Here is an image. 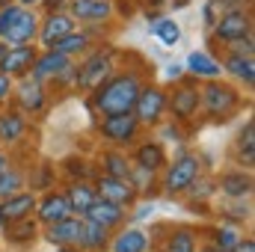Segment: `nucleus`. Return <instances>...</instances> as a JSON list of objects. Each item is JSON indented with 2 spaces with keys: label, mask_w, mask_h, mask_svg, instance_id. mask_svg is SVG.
<instances>
[{
  "label": "nucleus",
  "mask_w": 255,
  "mask_h": 252,
  "mask_svg": "<svg viewBox=\"0 0 255 252\" xmlns=\"http://www.w3.org/2000/svg\"><path fill=\"white\" fill-rule=\"evenodd\" d=\"M196 107H199V92L190 89V86H181V89L172 95V113H175L178 119H190L193 113H196Z\"/></svg>",
  "instance_id": "nucleus-22"
},
{
  "label": "nucleus",
  "mask_w": 255,
  "mask_h": 252,
  "mask_svg": "<svg viewBox=\"0 0 255 252\" xmlns=\"http://www.w3.org/2000/svg\"><path fill=\"white\" fill-rule=\"evenodd\" d=\"M238 241H241V238H238V232L226 226V229H220V232H217V244H214V247H217L220 252H232L235 247H238Z\"/></svg>",
  "instance_id": "nucleus-35"
},
{
  "label": "nucleus",
  "mask_w": 255,
  "mask_h": 252,
  "mask_svg": "<svg viewBox=\"0 0 255 252\" xmlns=\"http://www.w3.org/2000/svg\"><path fill=\"white\" fill-rule=\"evenodd\" d=\"M166 252H196V238H193L187 229H181V232H175V235L169 238Z\"/></svg>",
  "instance_id": "nucleus-32"
},
{
  "label": "nucleus",
  "mask_w": 255,
  "mask_h": 252,
  "mask_svg": "<svg viewBox=\"0 0 255 252\" xmlns=\"http://www.w3.org/2000/svg\"><path fill=\"white\" fill-rule=\"evenodd\" d=\"M241 157L247 163L255 160V122H247L244 133H241Z\"/></svg>",
  "instance_id": "nucleus-33"
},
{
  "label": "nucleus",
  "mask_w": 255,
  "mask_h": 252,
  "mask_svg": "<svg viewBox=\"0 0 255 252\" xmlns=\"http://www.w3.org/2000/svg\"><path fill=\"white\" fill-rule=\"evenodd\" d=\"M83 217H89V220H95V223L113 229V226H119V223L125 220V211H122V205H113V202H107V199H95Z\"/></svg>",
  "instance_id": "nucleus-17"
},
{
  "label": "nucleus",
  "mask_w": 255,
  "mask_h": 252,
  "mask_svg": "<svg viewBox=\"0 0 255 252\" xmlns=\"http://www.w3.org/2000/svg\"><path fill=\"white\" fill-rule=\"evenodd\" d=\"M217 3H238V0H217Z\"/></svg>",
  "instance_id": "nucleus-45"
},
{
  "label": "nucleus",
  "mask_w": 255,
  "mask_h": 252,
  "mask_svg": "<svg viewBox=\"0 0 255 252\" xmlns=\"http://www.w3.org/2000/svg\"><path fill=\"white\" fill-rule=\"evenodd\" d=\"M60 252H74V250H68V247H60Z\"/></svg>",
  "instance_id": "nucleus-46"
},
{
  "label": "nucleus",
  "mask_w": 255,
  "mask_h": 252,
  "mask_svg": "<svg viewBox=\"0 0 255 252\" xmlns=\"http://www.w3.org/2000/svg\"><path fill=\"white\" fill-rule=\"evenodd\" d=\"M18 6H33V3H39V0H15Z\"/></svg>",
  "instance_id": "nucleus-41"
},
{
  "label": "nucleus",
  "mask_w": 255,
  "mask_h": 252,
  "mask_svg": "<svg viewBox=\"0 0 255 252\" xmlns=\"http://www.w3.org/2000/svg\"><path fill=\"white\" fill-rule=\"evenodd\" d=\"M202 252H220V250L217 247H208V250H202Z\"/></svg>",
  "instance_id": "nucleus-44"
},
{
  "label": "nucleus",
  "mask_w": 255,
  "mask_h": 252,
  "mask_svg": "<svg viewBox=\"0 0 255 252\" xmlns=\"http://www.w3.org/2000/svg\"><path fill=\"white\" fill-rule=\"evenodd\" d=\"M65 217H71V208H68V199H65V196L51 193V196H45V199L39 202V220H42L45 226L60 223Z\"/></svg>",
  "instance_id": "nucleus-18"
},
{
  "label": "nucleus",
  "mask_w": 255,
  "mask_h": 252,
  "mask_svg": "<svg viewBox=\"0 0 255 252\" xmlns=\"http://www.w3.org/2000/svg\"><path fill=\"white\" fill-rule=\"evenodd\" d=\"M232 45H235V54H244V57H253V54H255L253 33H250V36H244V39H238V42H232Z\"/></svg>",
  "instance_id": "nucleus-36"
},
{
  "label": "nucleus",
  "mask_w": 255,
  "mask_h": 252,
  "mask_svg": "<svg viewBox=\"0 0 255 252\" xmlns=\"http://www.w3.org/2000/svg\"><path fill=\"white\" fill-rule=\"evenodd\" d=\"M45 6H48L51 12H63V0H45Z\"/></svg>",
  "instance_id": "nucleus-39"
},
{
  "label": "nucleus",
  "mask_w": 255,
  "mask_h": 252,
  "mask_svg": "<svg viewBox=\"0 0 255 252\" xmlns=\"http://www.w3.org/2000/svg\"><path fill=\"white\" fill-rule=\"evenodd\" d=\"M18 92H21V107H24V110H30V113H36V110L45 104L42 80H36V77H24V80H21V86H18Z\"/></svg>",
  "instance_id": "nucleus-21"
},
{
  "label": "nucleus",
  "mask_w": 255,
  "mask_h": 252,
  "mask_svg": "<svg viewBox=\"0 0 255 252\" xmlns=\"http://www.w3.org/2000/svg\"><path fill=\"white\" fill-rule=\"evenodd\" d=\"M21 187H24V175H21V172H15L12 166H6V169L0 172V199L15 196Z\"/></svg>",
  "instance_id": "nucleus-30"
},
{
  "label": "nucleus",
  "mask_w": 255,
  "mask_h": 252,
  "mask_svg": "<svg viewBox=\"0 0 255 252\" xmlns=\"http://www.w3.org/2000/svg\"><path fill=\"white\" fill-rule=\"evenodd\" d=\"M110 71H113V51H95L86 63L74 71V77H77V86L95 89V86H101L110 77Z\"/></svg>",
  "instance_id": "nucleus-3"
},
{
  "label": "nucleus",
  "mask_w": 255,
  "mask_h": 252,
  "mask_svg": "<svg viewBox=\"0 0 255 252\" xmlns=\"http://www.w3.org/2000/svg\"><path fill=\"white\" fill-rule=\"evenodd\" d=\"M9 92H12V77L9 74H0V101H6Z\"/></svg>",
  "instance_id": "nucleus-37"
},
{
  "label": "nucleus",
  "mask_w": 255,
  "mask_h": 252,
  "mask_svg": "<svg viewBox=\"0 0 255 252\" xmlns=\"http://www.w3.org/2000/svg\"><path fill=\"white\" fill-rule=\"evenodd\" d=\"M68 15L74 21H107L113 15V0H68Z\"/></svg>",
  "instance_id": "nucleus-8"
},
{
  "label": "nucleus",
  "mask_w": 255,
  "mask_h": 252,
  "mask_svg": "<svg viewBox=\"0 0 255 252\" xmlns=\"http://www.w3.org/2000/svg\"><path fill=\"white\" fill-rule=\"evenodd\" d=\"M6 166H9V160H6V157H3V154H0V172H3V169H6Z\"/></svg>",
  "instance_id": "nucleus-43"
},
{
  "label": "nucleus",
  "mask_w": 255,
  "mask_h": 252,
  "mask_svg": "<svg viewBox=\"0 0 255 252\" xmlns=\"http://www.w3.org/2000/svg\"><path fill=\"white\" fill-rule=\"evenodd\" d=\"M139 80L133 74H116V77H107L101 86H95V110H101L104 116H113V113H130L133 110V101L139 95Z\"/></svg>",
  "instance_id": "nucleus-1"
},
{
  "label": "nucleus",
  "mask_w": 255,
  "mask_h": 252,
  "mask_svg": "<svg viewBox=\"0 0 255 252\" xmlns=\"http://www.w3.org/2000/svg\"><path fill=\"white\" fill-rule=\"evenodd\" d=\"M136 127H139V122L133 119V113H113V116H104L101 133L113 142H130L136 136Z\"/></svg>",
  "instance_id": "nucleus-9"
},
{
  "label": "nucleus",
  "mask_w": 255,
  "mask_h": 252,
  "mask_svg": "<svg viewBox=\"0 0 255 252\" xmlns=\"http://www.w3.org/2000/svg\"><path fill=\"white\" fill-rule=\"evenodd\" d=\"M68 208H71V214H86L89 211V205L98 199V193H95V187L92 184H86V181H77V184H71V190H68Z\"/></svg>",
  "instance_id": "nucleus-19"
},
{
  "label": "nucleus",
  "mask_w": 255,
  "mask_h": 252,
  "mask_svg": "<svg viewBox=\"0 0 255 252\" xmlns=\"http://www.w3.org/2000/svg\"><path fill=\"white\" fill-rule=\"evenodd\" d=\"M199 104H205V110H208L211 116H226V113H232V110L238 107V92H235L232 86H226V83L211 80V83L199 92Z\"/></svg>",
  "instance_id": "nucleus-4"
},
{
  "label": "nucleus",
  "mask_w": 255,
  "mask_h": 252,
  "mask_svg": "<svg viewBox=\"0 0 255 252\" xmlns=\"http://www.w3.org/2000/svg\"><path fill=\"white\" fill-rule=\"evenodd\" d=\"M21 133H24V119L18 113L0 116V142H15L21 139Z\"/></svg>",
  "instance_id": "nucleus-28"
},
{
  "label": "nucleus",
  "mask_w": 255,
  "mask_h": 252,
  "mask_svg": "<svg viewBox=\"0 0 255 252\" xmlns=\"http://www.w3.org/2000/svg\"><path fill=\"white\" fill-rule=\"evenodd\" d=\"M6 3H9V0H0V6H6Z\"/></svg>",
  "instance_id": "nucleus-47"
},
{
  "label": "nucleus",
  "mask_w": 255,
  "mask_h": 252,
  "mask_svg": "<svg viewBox=\"0 0 255 252\" xmlns=\"http://www.w3.org/2000/svg\"><path fill=\"white\" fill-rule=\"evenodd\" d=\"M136 163H139V169H145V172H157V169L163 166V148H160L157 142L139 145V148H136Z\"/></svg>",
  "instance_id": "nucleus-25"
},
{
  "label": "nucleus",
  "mask_w": 255,
  "mask_h": 252,
  "mask_svg": "<svg viewBox=\"0 0 255 252\" xmlns=\"http://www.w3.org/2000/svg\"><path fill=\"white\" fill-rule=\"evenodd\" d=\"M6 232H9V238H12V241H30V238H33V232H36V226L30 223V217H24V220H12Z\"/></svg>",
  "instance_id": "nucleus-34"
},
{
  "label": "nucleus",
  "mask_w": 255,
  "mask_h": 252,
  "mask_svg": "<svg viewBox=\"0 0 255 252\" xmlns=\"http://www.w3.org/2000/svg\"><path fill=\"white\" fill-rule=\"evenodd\" d=\"M214 33H217V39L232 45V42L253 33V18L247 12H241V9H232V12L220 15V21H214Z\"/></svg>",
  "instance_id": "nucleus-7"
},
{
  "label": "nucleus",
  "mask_w": 255,
  "mask_h": 252,
  "mask_svg": "<svg viewBox=\"0 0 255 252\" xmlns=\"http://www.w3.org/2000/svg\"><path fill=\"white\" fill-rule=\"evenodd\" d=\"M39 36V18L30 6L6 3L0 6V42L6 45H30Z\"/></svg>",
  "instance_id": "nucleus-2"
},
{
  "label": "nucleus",
  "mask_w": 255,
  "mask_h": 252,
  "mask_svg": "<svg viewBox=\"0 0 255 252\" xmlns=\"http://www.w3.org/2000/svg\"><path fill=\"white\" fill-rule=\"evenodd\" d=\"M104 169H107L110 178H125L128 181V175H130L128 157H122L119 151H107V154H104Z\"/></svg>",
  "instance_id": "nucleus-31"
},
{
  "label": "nucleus",
  "mask_w": 255,
  "mask_h": 252,
  "mask_svg": "<svg viewBox=\"0 0 255 252\" xmlns=\"http://www.w3.org/2000/svg\"><path fill=\"white\" fill-rule=\"evenodd\" d=\"M6 51H9V48H6V42H0V60L6 57Z\"/></svg>",
  "instance_id": "nucleus-42"
},
{
  "label": "nucleus",
  "mask_w": 255,
  "mask_h": 252,
  "mask_svg": "<svg viewBox=\"0 0 255 252\" xmlns=\"http://www.w3.org/2000/svg\"><path fill=\"white\" fill-rule=\"evenodd\" d=\"M154 36H157L166 48H172V45H178V39H181V27H178L172 18H160V21L154 24Z\"/></svg>",
  "instance_id": "nucleus-29"
},
{
  "label": "nucleus",
  "mask_w": 255,
  "mask_h": 252,
  "mask_svg": "<svg viewBox=\"0 0 255 252\" xmlns=\"http://www.w3.org/2000/svg\"><path fill=\"white\" fill-rule=\"evenodd\" d=\"M196 178H199V157H196V154H181V157L169 166L166 181H163V190H166L169 196H172V193H184Z\"/></svg>",
  "instance_id": "nucleus-5"
},
{
  "label": "nucleus",
  "mask_w": 255,
  "mask_h": 252,
  "mask_svg": "<svg viewBox=\"0 0 255 252\" xmlns=\"http://www.w3.org/2000/svg\"><path fill=\"white\" fill-rule=\"evenodd\" d=\"M232 252H255V241L253 238H244V241H238V247Z\"/></svg>",
  "instance_id": "nucleus-38"
},
{
  "label": "nucleus",
  "mask_w": 255,
  "mask_h": 252,
  "mask_svg": "<svg viewBox=\"0 0 255 252\" xmlns=\"http://www.w3.org/2000/svg\"><path fill=\"white\" fill-rule=\"evenodd\" d=\"M187 68L199 77H220V63L214 57H208L205 51H193L187 57Z\"/></svg>",
  "instance_id": "nucleus-26"
},
{
  "label": "nucleus",
  "mask_w": 255,
  "mask_h": 252,
  "mask_svg": "<svg viewBox=\"0 0 255 252\" xmlns=\"http://www.w3.org/2000/svg\"><path fill=\"white\" fill-rule=\"evenodd\" d=\"M148 250V238L139 229H128L113 241V252H145Z\"/></svg>",
  "instance_id": "nucleus-24"
},
{
  "label": "nucleus",
  "mask_w": 255,
  "mask_h": 252,
  "mask_svg": "<svg viewBox=\"0 0 255 252\" xmlns=\"http://www.w3.org/2000/svg\"><path fill=\"white\" fill-rule=\"evenodd\" d=\"M223 68H226L229 74L241 77L244 83H253V80H255V63H253V57H244V54H229V57H226V63H223Z\"/></svg>",
  "instance_id": "nucleus-23"
},
{
  "label": "nucleus",
  "mask_w": 255,
  "mask_h": 252,
  "mask_svg": "<svg viewBox=\"0 0 255 252\" xmlns=\"http://www.w3.org/2000/svg\"><path fill=\"white\" fill-rule=\"evenodd\" d=\"M68 33H74V18H71L68 12H51L48 21H45L42 30H39V39H42L45 48H54L60 39L68 36Z\"/></svg>",
  "instance_id": "nucleus-12"
},
{
  "label": "nucleus",
  "mask_w": 255,
  "mask_h": 252,
  "mask_svg": "<svg viewBox=\"0 0 255 252\" xmlns=\"http://www.w3.org/2000/svg\"><path fill=\"white\" fill-rule=\"evenodd\" d=\"M65 71H74L71 68V57L65 54H57V51H45L42 57H36L33 65H30V74L36 80H45V77H60Z\"/></svg>",
  "instance_id": "nucleus-10"
},
{
  "label": "nucleus",
  "mask_w": 255,
  "mask_h": 252,
  "mask_svg": "<svg viewBox=\"0 0 255 252\" xmlns=\"http://www.w3.org/2000/svg\"><path fill=\"white\" fill-rule=\"evenodd\" d=\"M181 71H184V68H181V65H172V68H169V77H172V80H175V77H181Z\"/></svg>",
  "instance_id": "nucleus-40"
},
{
  "label": "nucleus",
  "mask_w": 255,
  "mask_h": 252,
  "mask_svg": "<svg viewBox=\"0 0 255 252\" xmlns=\"http://www.w3.org/2000/svg\"><path fill=\"white\" fill-rule=\"evenodd\" d=\"M220 190L226 196H232V199H244V196L253 193V178L247 172H226L220 178Z\"/></svg>",
  "instance_id": "nucleus-20"
},
{
  "label": "nucleus",
  "mask_w": 255,
  "mask_h": 252,
  "mask_svg": "<svg viewBox=\"0 0 255 252\" xmlns=\"http://www.w3.org/2000/svg\"><path fill=\"white\" fill-rule=\"evenodd\" d=\"M163 107H166V95H163L157 86H148V89H139V95H136L130 113H133L136 122H142V125H154V122L160 119Z\"/></svg>",
  "instance_id": "nucleus-6"
},
{
  "label": "nucleus",
  "mask_w": 255,
  "mask_h": 252,
  "mask_svg": "<svg viewBox=\"0 0 255 252\" xmlns=\"http://www.w3.org/2000/svg\"><path fill=\"white\" fill-rule=\"evenodd\" d=\"M77 238H80V217H65L60 223H51L45 235V241L54 247H71L77 244Z\"/></svg>",
  "instance_id": "nucleus-15"
},
{
  "label": "nucleus",
  "mask_w": 255,
  "mask_h": 252,
  "mask_svg": "<svg viewBox=\"0 0 255 252\" xmlns=\"http://www.w3.org/2000/svg\"><path fill=\"white\" fill-rule=\"evenodd\" d=\"M133 184L125 181V178H110V175H104V178H98L95 181V193H98V199H107V202H113V205H130L133 202Z\"/></svg>",
  "instance_id": "nucleus-11"
},
{
  "label": "nucleus",
  "mask_w": 255,
  "mask_h": 252,
  "mask_svg": "<svg viewBox=\"0 0 255 252\" xmlns=\"http://www.w3.org/2000/svg\"><path fill=\"white\" fill-rule=\"evenodd\" d=\"M36 57H39V54H36L30 45H15V48H9L6 57L0 60V74H9V77H15V74H27Z\"/></svg>",
  "instance_id": "nucleus-13"
},
{
  "label": "nucleus",
  "mask_w": 255,
  "mask_h": 252,
  "mask_svg": "<svg viewBox=\"0 0 255 252\" xmlns=\"http://www.w3.org/2000/svg\"><path fill=\"white\" fill-rule=\"evenodd\" d=\"M89 33H68L65 39H60L54 48H48V51H57V54H65V57H71V54H83L86 48H89Z\"/></svg>",
  "instance_id": "nucleus-27"
},
{
  "label": "nucleus",
  "mask_w": 255,
  "mask_h": 252,
  "mask_svg": "<svg viewBox=\"0 0 255 252\" xmlns=\"http://www.w3.org/2000/svg\"><path fill=\"white\" fill-rule=\"evenodd\" d=\"M0 226H3V217H0Z\"/></svg>",
  "instance_id": "nucleus-48"
},
{
  "label": "nucleus",
  "mask_w": 255,
  "mask_h": 252,
  "mask_svg": "<svg viewBox=\"0 0 255 252\" xmlns=\"http://www.w3.org/2000/svg\"><path fill=\"white\" fill-rule=\"evenodd\" d=\"M107 241H110V229L107 226H101V223H95L89 217L80 220V238H77V244L86 252H101L107 247Z\"/></svg>",
  "instance_id": "nucleus-14"
},
{
  "label": "nucleus",
  "mask_w": 255,
  "mask_h": 252,
  "mask_svg": "<svg viewBox=\"0 0 255 252\" xmlns=\"http://www.w3.org/2000/svg\"><path fill=\"white\" fill-rule=\"evenodd\" d=\"M33 208H36L33 193H15V196L3 199V205H0L3 226H6V223H12V220H24V217H30V211H33Z\"/></svg>",
  "instance_id": "nucleus-16"
}]
</instances>
